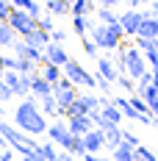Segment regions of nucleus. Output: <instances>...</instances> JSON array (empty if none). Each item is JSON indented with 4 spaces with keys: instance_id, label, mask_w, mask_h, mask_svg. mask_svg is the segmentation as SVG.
<instances>
[{
    "instance_id": "38",
    "label": "nucleus",
    "mask_w": 158,
    "mask_h": 161,
    "mask_svg": "<svg viewBox=\"0 0 158 161\" xmlns=\"http://www.w3.org/2000/svg\"><path fill=\"white\" fill-rule=\"evenodd\" d=\"M0 161H14V153H11V150H3V153H0Z\"/></svg>"
},
{
    "instance_id": "35",
    "label": "nucleus",
    "mask_w": 158,
    "mask_h": 161,
    "mask_svg": "<svg viewBox=\"0 0 158 161\" xmlns=\"http://www.w3.org/2000/svg\"><path fill=\"white\" fill-rule=\"evenodd\" d=\"M64 39H67V31H61V28H53V31H50V42H53V45H61Z\"/></svg>"
},
{
    "instance_id": "31",
    "label": "nucleus",
    "mask_w": 158,
    "mask_h": 161,
    "mask_svg": "<svg viewBox=\"0 0 158 161\" xmlns=\"http://www.w3.org/2000/svg\"><path fill=\"white\" fill-rule=\"evenodd\" d=\"M117 83H119V89H125V92H130V95H136V83L128 78V75H117Z\"/></svg>"
},
{
    "instance_id": "34",
    "label": "nucleus",
    "mask_w": 158,
    "mask_h": 161,
    "mask_svg": "<svg viewBox=\"0 0 158 161\" xmlns=\"http://www.w3.org/2000/svg\"><path fill=\"white\" fill-rule=\"evenodd\" d=\"M80 45H83V53H86V56H92V58H97V53H100V50L95 47V42H92V39H83Z\"/></svg>"
},
{
    "instance_id": "42",
    "label": "nucleus",
    "mask_w": 158,
    "mask_h": 161,
    "mask_svg": "<svg viewBox=\"0 0 158 161\" xmlns=\"http://www.w3.org/2000/svg\"><path fill=\"white\" fill-rule=\"evenodd\" d=\"M0 114H3V103H0Z\"/></svg>"
},
{
    "instance_id": "43",
    "label": "nucleus",
    "mask_w": 158,
    "mask_h": 161,
    "mask_svg": "<svg viewBox=\"0 0 158 161\" xmlns=\"http://www.w3.org/2000/svg\"><path fill=\"white\" fill-rule=\"evenodd\" d=\"M0 86H3V75H0Z\"/></svg>"
},
{
    "instance_id": "23",
    "label": "nucleus",
    "mask_w": 158,
    "mask_h": 161,
    "mask_svg": "<svg viewBox=\"0 0 158 161\" xmlns=\"http://www.w3.org/2000/svg\"><path fill=\"white\" fill-rule=\"evenodd\" d=\"M39 111H42V117H45V119H47V117H58V106H56L53 95L39 100Z\"/></svg>"
},
{
    "instance_id": "14",
    "label": "nucleus",
    "mask_w": 158,
    "mask_h": 161,
    "mask_svg": "<svg viewBox=\"0 0 158 161\" xmlns=\"http://www.w3.org/2000/svg\"><path fill=\"white\" fill-rule=\"evenodd\" d=\"M31 95L36 97V100H42V97H50V95H53V86H50V83L42 78L39 72H33V75H31Z\"/></svg>"
},
{
    "instance_id": "30",
    "label": "nucleus",
    "mask_w": 158,
    "mask_h": 161,
    "mask_svg": "<svg viewBox=\"0 0 158 161\" xmlns=\"http://www.w3.org/2000/svg\"><path fill=\"white\" fill-rule=\"evenodd\" d=\"M136 50H139V53L158 50V42H155V39H139V36H136Z\"/></svg>"
},
{
    "instance_id": "2",
    "label": "nucleus",
    "mask_w": 158,
    "mask_h": 161,
    "mask_svg": "<svg viewBox=\"0 0 158 161\" xmlns=\"http://www.w3.org/2000/svg\"><path fill=\"white\" fill-rule=\"evenodd\" d=\"M92 42H95L97 50H117L122 45V28L119 22L114 25H92Z\"/></svg>"
},
{
    "instance_id": "19",
    "label": "nucleus",
    "mask_w": 158,
    "mask_h": 161,
    "mask_svg": "<svg viewBox=\"0 0 158 161\" xmlns=\"http://www.w3.org/2000/svg\"><path fill=\"white\" fill-rule=\"evenodd\" d=\"M97 6L92 0H75V3H69V17H86V14H95Z\"/></svg>"
},
{
    "instance_id": "10",
    "label": "nucleus",
    "mask_w": 158,
    "mask_h": 161,
    "mask_svg": "<svg viewBox=\"0 0 158 161\" xmlns=\"http://www.w3.org/2000/svg\"><path fill=\"white\" fill-rule=\"evenodd\" d=\"M119 28H122V36H136L139 33V25H142V11L139 8H128L122 17H117Z\"/></svg>"
},
{
    "instance_id": "24",
    "label": "nucleus",
    "mask_w": 158,
    "mask_h": 161,
    "mask_svg": "<svg viewBox=\"0 0 158 161\" xmlns=\"http://www.w3.org/2000/svg\"><path fill=\"white\" fill-rule=\"evenodd\" d=\"M17 42V33L8 28V22H0V47H11Z\"/></svg>"
},
{
    "instance_id": "18",
    "label": "nucleus",
    "mask_w": 158,
    "mask_h": 161,
    "mask_svg": "<svg viewBox=\"0 0 158 161\" xmlns=\"http://www.w3.org/2000/svg\"><path fill=\"white\" fill-rule=\"evenodd\" d=\"M22 42H25L28 47L45 50V47H47V45H50V33H45V31H39V28H36V31H33V33H28V36H25Z\"/></svg>"
},
{
    "instance_id": "15",
    "label": "nucleus",
    "mask_w": 158,
    "mask_h": 161,
    "mask_svg": "<svg viewBox=\"0 0 158 161\" xmlns=\"http://www.w3.org/2000/svg\"><path fill=\"white\" fill-rule=\"evenodd\" d=\"M139 39H155L158 36V19L147 17V11H142V25H139Z\"/></svg>"
},
{
    "instance_id": "20",
    "label": "nucleus",
    "mask_w": 158,
    "mask_h": 161,
    "mask_svg": "<svg viewBox=\"0 0 158 161\" xmlns=\"http://www.w3.org/2000/svg\"><path fill=\"white\" fill-rule=\"evenodd\" d=\"M11 6L19 8V11H25L31 19H39V17H42V6H39V3H33V0H14Z\"/></svg>"
},
{
    "instance_id": "1",
    "label": "nucleus",
    "mask_w": 158,
    "mask_h": 161,
    "mask_svg": "<svg viewBox=\"0 0 158 161\" xmlns=\"http://www.w3.org/2000/svg\"><path fill=\"white\" fill-rule=\"evenodd\" d=\"M14 128L19 133H25V136H36V133H47V119L42 117L39 111V100L33 95H28L19 106H17L14 111Z\"/></svg>"
},
{
    "instance_id": "9",
    "label": "nucleus",
    "mask_w": 158,
    "mask_h": 161,
    "mask_svg": "<svg viewBox=\"0 0 158 161\" xmlns=\"http://www.w3.org/2000/svg\"><path fill=\"white\" fill-rule=\"evenodd\" d=\"M3 83L11 89V95H17V97H25L31 95V75H17V72H3Z\"/></svg>"
},
{
    "instance_id": "29",
    "label": "nucleus",
    "mask_w": 158,
    "mask_h": 161,
    "mask_svg": "<svg viewBox=\"0 0 158 161\" xmlns=\"http://www.w3.org/2000/svg\"><path fill=\"white\" fill-rule=\"evenodd\" d=\"M111 153H114V161H133V147H128V145H119Z\"/></svg>"
},
{
    "instance_id": "33",
    "label": "nucleus",
    "mask_w": 158,
    "mask_h": 161,
    "mask_svg": "<svg viewBox=\"0 0 158 161\" xmlns=\"http://www.w3.org/2000/svg\"><path fill=\"white\" fill-rule=\"evenodd\" d=\"M11 11H14V6H11L8 0H0V22H8Z\"/></svg>"
},
{
    "instance_id": "6",
    "label": "nucleus",
    "mask_w": 158,
    "mask_h": 161,
    "mask_svg": "<svg viewBox=\"0 0 158 161\" xmlns=\"http://www.w3.org/2000/svg\"><path fill=\"white\" fill-rule=\"evenodd\" d=\"M122 47H125V45H122ZM144 72H147L144 56H142V53H139L136 47H125V75L133 80V83H136V80L142 78Z\"/></svg>"
},
{
    "instance_id": "36",
    "label": "nucleus",
    "mask_w": 158,
    "mask_h": 161,
    "mask_svg": "<svg viewBox=\"0 0 158 161\" xmlns=\"http://www.w3.org/2000/svg\"><path fill=\"white\" fill-rule=\"evenodd\" d=\"M136 86H139L136 92H142V89H147V86H153V75H150V69H147V72H144L142 78L136 80Z\"/></svg>"
},
{
    "instance_id": "39",
    "label": "nucleus",
    "mask_w": 158,
    "mask_h": 161,
    "mask_svg": "<svg viewBox=\"0 0 158 161\" xmlns=\"http://www.w3.org/2000/svg\"><path fill=\"white\" fill-rule=\"evenodd\" d=\"M83 161H108V158H103V156H92V153H86V156H83Z\"/></svg>"
},
{
    "instance_id": "40",
    "label": "nucleus",
    "mask_w": 158,
    "mask_h": 161,
    "mask_svg": "<svg viewBox=\"0 0 158 161\" xmlns=\"http://www.w3.org/2000/svg\"><path fill=\"white\" fill-rule=\"evenodd\" d=\"M56 161H78V158H72L69 153H58V158H56Z\"/></svg>"
},
{
    "instance_id": "13",
    "label": "nucleus",
    "mask_w": 158,
    "mask_h": 161,
    "mask_svg": "<svg viewBox=\"0 0 158 161\" xmlns=\"http://www.w3.org/2000/svg\"><path fill=\"white\" fill-rule=\"evenodd\" d=\"M67 130H69V136H78V139H83L92 128V122H89V117H69L67 119Z\"/></svg>"
},
{
    "instance_id": "28",
    "label": "nucleus",
    "mask_w": 158,
    "mask_h": 161,
    "mask_svg": "<svg viewBox=\"0 0 158 161\" xmlns=\"http://www.w3.org/2000/svg\"><path fill=\"white\" fill-rule=\"evenodd\" d=\"M95 14H97V19H100V25H114V22H117V14H114L111 8H103V6H100Z\"/></svg>"
},
{
    "instance_id": "5",
    "label": "nucleus",
    "mask_w": 158,
    "mask_h": 161,
    "mask_svg": "<svg viewBox=\"0 0 158 161\" xmlns=\"http://www.w3.org/2000/svg\"><path fill=\"white\" fill-rule=\"evenodd\" d=\"M75 97H78V89L61 75V80L53 86V100H56V106H58V117H64V111L75 103Z\"/></svg>"
},
{
    "instance_id": "7",
    "label": "nucleus",
    "mask_w": 158,
    "mask_h": 161,
    "mask_svg": "<svg viewBox=\"0 0 158 161\" xmlns=\"http://www.w3.org/2000/svg\"><path fill=\"white\" fill-rule=\"evenodd\" d=\"M95 108H100V97L95 95H86V92H78V97H75V103L64 111V117L69 119V117H86L89 111H95Z\"/></svg>"
},
{
    "instance_id": "17",
    "label": "nucleus",
    "mask_w": 158,
    "mask_h": 161,
    "mask_svg": "<svg viewBox=\"0 0 158 161\" xmlns=\"http://www.w3.org/2000/svg\"><path fill=\"white\" fill-rule=\"evenodd\" d=\"M83 147H86V153H92V156H95L97 150H103V147H106V139H103V133H100V130H89V133H86V136H83Z\"/></svg>"
},
{
    "instance_id": "22",
    "label": "nucleus",
    "mask_w": 158,
    "mask_h": 161,
    "mask_svg": "<svg viewBox=\"0 0 158 161\" xmlns=\"http://www.w3.org/2000/svg\"><path fill=\"white\" fill-rule=\"evenodd\" d=\"M39 75L47 80L50 86H56V83L61 80V69H58V67H53V64H45V61H42V72H39Z\"/></svg>"
},
{
    "instance_id": "11",
    "label": "nucleus",
    "mask_w": 158,
    "mask_h": 161,
    "mask_svg": "<svg viewBox=\"0 0 158 161\" xmlns=\"http://www.w3.org/2000/svg\"><path fill=\"white\" fill-rule=\"evenodd\" d=\"M47 136H50V145L56 142L64 150H69V145H72V136L67 130V122H53V125H47Z\"/></svg>"
},
{
    "instance_id": "44",
    "label": "nucleus",
    "mask_w": 158,
    "mask_h": 161,
    "mask_svg": "<svg viewBox=\"0 0 158 161\" xmlns=\"http://www.w3.org/2000/svg\"><path fill=\"white\" fill-rule=\"evenodd\" d=\"M155 42H158V36H155Z\"/></svg>"
},
{
    "instance_id": "26",
    "label": "nucleus",
    "mask_w": 158,
    "mask_h": 161,
    "mask_svg": "<svg viewBox=\"0 0 158 161\" xmlns=\"http://www.w3.org/2000/svg\"><path fill=\"white\" fill-rule=\"evenodd\" d=\"M133 161H158V156L150 150V147H144V145H139L136 150H133Z\"/></svg>"
},
{
    "instance_id": "8",
    "label": "nucleus",
    "mask_w": 158,
    "mask_h": 161,
    "mask_svg": "<svg viewBox=\"0 0 158 161\" xmlns=\"http://www.w3.org/2000/svg\"><path fill=\"white\" fill-rule=\"evenodd\" d=\"M8 28L19 36V39H25L28 33L36 31V19H31V17L25 14V11H19V8H14L11 11V17H8Z\"/></svg>"
},
{
    "instance_id": "32",
    "label": "nucleus",
    "mask_w": 158,
    "mask_h": 161,
    "mask_svg": "<svg viewBox=\"0 0 158 161\" xmlns=\"http://www.w3.org/2000/svg\"><path fill=\"white\" fill-rule=\"evenodd\" d=\"M122 145H128V147H133V150H136L142 142H139V136H136V133H130V130H122Z\"/></svg>"
},
{
    "instance_id": "37",
    "label": "nucleus",
    "mask_w": 158,
    "mask_h": 161,
    "mask_svg": "<svg viewBox=\"0 0 158 161\" xmlns=\"http://www.w3.org/2000/svg\"><path fill=\"white\" fill-rule=\"evenodd\" d=\"M11 89H8V86H6V83H3V86H0V103H6V100H11Z\"/></svg>"
},
{
    "instance_id": "21",
    "label": "nucleus",
    "mask_w": 158,
    "mask_h": 161,
    "mask_svg": "<svg viewBox=\"0 0 158 161\" xmlns=\"http://www.w3.org/2000/svg\"><path fill=\"white\" fill-rule=\"evenodd\" d=\"M45 11H47V17L69 14V3H67V0H47V3H45Z\"/></svg>"
},
{
    "instance_id": "27",
    "label": "nucleus",
    "mask_w": 158,
    "mask_h": 161,
    "mask_svg": "<svg viewBox=\"0 0 158 161\" xmlns=\"http://www.w3.org/2000/svg\"><path fill=\"white\" fill-rule=\"evenodd\" d=\"M89 28H92V22H89L86 17H72V31L78 33V36H86Z\"/></svg>"
},
{
    "instance_id": "12",
    "label": "nucleus",
    "mask_w": 158,
    "mask_h": 161,
    "mask_svg": "<svg viewBox=\"0 0 158 161\" xmlns=\"http://www.w3.org/2000/svg\"><path fill=\"white\" fill-rule=\"evenodd\" d=\"M42 56H45V64H53V67H58V69H61V67L67 64V61H69L67 50H64L61 45H53V42H50L47 47L42 50Z\"/></svg>"
},
{
    "instance_id": "41",
    "label": "nucleus",
    "mask_w": 158,
    "mask_h": 161,
    "mask_svg": "<svg viewBox=\"0 0 158 161\" xmlns=\"http://www.w3.org/2000/svg\"><path fill=\"white\" fill-rule=\"evenodd\" d=\"M3 147H6V142H3V136H0V150H3Z\"/></svg>"
},
{
    "instance_id": "3",
    "label": "nucleus",
    "mask_w": 158,
    "mask_h": 161,
    "mask_svg": "<svg viewBox=\"0 0 158 161\" xmlns=\"http://www.w3.org/2000/svg\"><path fill=\"white\" fill-rule=\"evenodd\" d=\"M0 136H3V142L6 145H11L25 158V156H31V153H36V145L39 142H33L31 136H25V133H19V130L14 128V125H8V122H0Z\"/></svg>"
},
{
    "instance_id": "16",
    "label": "nucleus",
    "mask_w": 158,
    "mask_h": 161,
    "mask_svg": "<svg viewBox=\"0 0 158 161\" xmlns=\"http://www.w3.org/2000/svg\"><path fill=\"white\" fill-rule=\"evenodd\" d=\"M97 78H103L106 83H117V69H114V61L111 58H97Z\"/></svg>"
},
{
    "instance_id": "4",
    "label": "nucleus",
    "mask_w": 158,
    "mask_h": 161,
    "mask_svg": "<svg viewBox=\"0 0 158 161\" xmlns=\"http://www.w3.org/2000/svg\"><path fill=\"white\" fill-rule=\"evenodd\" d=\"M61 75L69 80L72 86H89V89H95V75H92L86 67H80L78 61H72V58L61 67Z\"/></svg>"
},
{
    "instance_id": "25",
    "label": "nucleus",
    "mask_w": 158,
    "mask_h": 161,
    "mask_svg": "<svg viewBox=\"0 0 158 161\" xmlns=\"http://www.w3.org/2000/svg\"><path fill=\"white\" fill-rule=\"evenodd\" d=\"M128 103H130V108L139 114V117H150V108H147V103H144L142 97H136V95H130L128 97Z\"/></svg>"
}]
</instances>
